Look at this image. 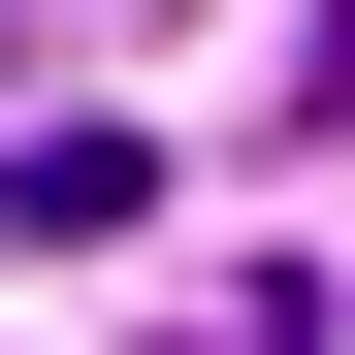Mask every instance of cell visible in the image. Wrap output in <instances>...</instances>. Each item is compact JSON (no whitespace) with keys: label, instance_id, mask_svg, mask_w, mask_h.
<instances>
[{"label":"cell","instance_id":"1","mask_svg":"<svg viewBox=\"0 0 355 355\" xmlns=\"http://www.w3.org/2000/svg\"><path fill=\"white\" fill-rule=\"evenodd\" d=\"M0 226H33V259H130L162 226V130H0Z\"/></svg>","mask_w":355,"mask_h":355},{"label":"cell","instance_id":"2","mask_svg":"<svg viewBox=\"0 0 355 355\" xmlns=\"http://www.w3.org/2000/svg\"><path fill=\"white\" fill-rule=\"evenodd\" d=\"M162 355H323V291H259V259H226V291H162Z\"/></svg>","mask_w":355,"mask_h":355},{"label":"cell","instance_id":"3","mask_svg":"<svg viewBox=\"0 0 355 355\" xmlns=\"http://www.w3.org/2000/svg\"><path fill=\"white\" fill-rule=\"evenodd\" d=\"M291 130H355V0H323V33H291Z\"/></svg>","mask_w":355,"mask_h":355}]
</instances>
